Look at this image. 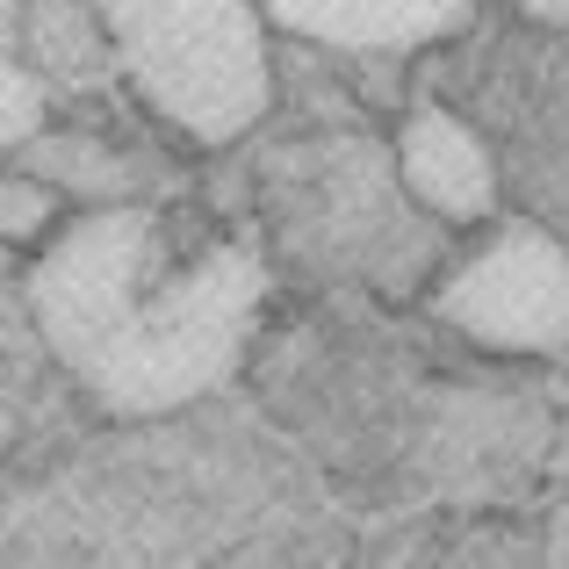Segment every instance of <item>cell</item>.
<instances>
[{
  "label": "cell",
  "mask_w": 569,
  "mask_h": 569,
  "mask_svg": "<svg viewBox=\"0 0 569 569\" xmlns=\"http://www.w3.org/2000/svg\"><path fill=\"white\" fill-rule=\"evenodd\" d=\"M159 274V217L138 202L80 209L29 267L43 347L116 418H167L223 389L267 289L246 246H209L173 281Z\"/></svg>",
  "instance_id": "cell-1"
},
{
  "label": "cell",
  "mask_w": 569,
  "mask_h": 569,
  "mask_svg": "<svg viewBox=\"0 0 569 569\" xmlns=\"http://www.w3.org/2000/svg\"><path fill=\"white\" fill-rule=\"evenodd\" d=\"M109 58L152 116L194 144H238L274 101V51L252 0H87Z\"/></svg>",
  "instance_id": "cell-2"
},
{
  "label": "cell",
  "mask_w": 569,
  "mask_h": 569,
  "mask_svg": "<svg viewBox=\"0 0 569 569\" xmlns=\"http://www.w3.org/2000/svg\"><path fill=\"white\" fill-rule=\"evenodd\" d=\"M432 310L490 353H569V246L533 217H505L490 246L440 281Z\"/></svg>",
  "instance_id": "cell-3"
},
{
  "label": "cell",
  "mask_w": 569,
  "mask_h": 569,
  "mask_svg": "<svg viewBox=\"0 0 569 569\" xmlns=\"http://www.w3.org/2000/svg\"><path fill=\"white\" fill-rule=\"evenodd\" d=\"M260 22L347 58H403L469 29L476 0H252Z\"/></svg>",
  "instance_id": "cell-4"
},
{
  "label": "cell",
  "mask_w": 569,
  "mask_h": 569,
  "mask_svg": "<svg viewBox=\"0 0 569 569\" xmlns=\"http://www.w3.org/2000/svg\"><path fill=\"white\" fill-rule=\"evenodd\" d=\"M397 181L440 223H483L498 209V159L440 101H418L397 130Z\"/></svg>",
  "instance_id": "cell-5"
},
{
  "label": "cell",
  "mask_w": 569,
  "mask_h": 569,
  "mask_svg": "<svg viewBox=\"0 0 569 569\" xmlns=\"http://www.w3.org/2000/svg\"><path fill=\"white\" fill-rule=\"evenodd\" d=\"M0 167L29 173V181H43L58 202H80V209L138 202V173H130V159L109 152V144H94V138H80V130H37V138H29L22 152H8Z\"/></svg>",
  "instance_id": "cell-6"
},
{
  "label": "cell",
  "mask_w": 569,
  "mask_h": 569,
  "mask_svg": "<svg viewBox=\"0 0 569 569\" xmlns=\"http://www.w3.org/2000/svg\"><path fill=\"white\" fill-rule=\"evenodd\" d=\"M58 217H66V202H58L51 188L14 173V167H0V246H43V238L58 231Z\"/></svg>",
  "instance_id": "cell-7"
},
{
  "label": "cell",
  "mask_w": 569,
  "mask_h": 569,
  "mask_svg": "<svg viewBox=\"0 0 569 569\" xmlns=\"http://www.w3.org/2000/svg\"><path fill=\"white\" fill-rule=\"evenodd\" d=\"M43 116H51V94L37 87V72H29L22 58H0V159L22 152L43 130Z\"/></svg>",
  "instance_id": "cell-8"
},
{
  "label": "cell",
  "mask_w": 569,
  "mask_h": 569,
  "mask_svg": "<svg viewBox=\"0 0 569 569\" xmlns=\"http://www.w3.org/2000/svg\"><path fill=\"white\" fill-rule=\"evenodd\" d=\"M519 14H533L548 29H569V0H519Z\"/></svg>",
  "instance_id": "cell-9"
},
{
  "label": "cell",
  "mask_w": 569,
  "mask_h": 569,
  "mask_svg": "<svg viewBox=\"0 0 569 569\" xmlns=\"http://www.w3.org/2000/svg\"><path fill=\"white\" fill-rule=\"evenodd\" d=\"M14 22H22V0H0V58H14Z\"/></svg>",
  "instance_id": "cell-10"
}]
</instances>
